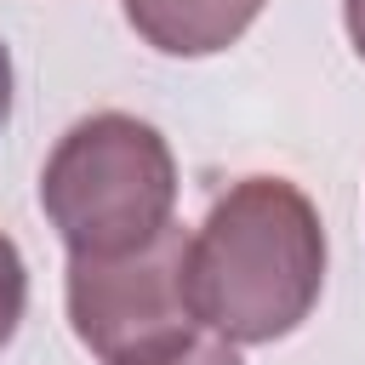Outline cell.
<instances>
[{
  "label": "cell",
  "mask_w": 365,
  "mask_h": 365,
  "mask_svg": "<svg viewBox=\"0 0 365 365\" xmlns=\"http://www.w3.org/2000/svg\"><path fill=\"white\" fill-rule=\"evenodd\" d=\"M325 285V228L285 177H240L188 234V297L211 336L251 348L291 336Z\"/></svg>",
  "instance_id": "6da1fadb"
},
{
  "label": "cell",
  "mask_w": 365,
  "mask_h": 365,
  "mask_svg": "<svg viewBox=\"0 0 365 365\" xmlns=\"http://www.w3.org/2000/svg\"><path fill=\"white\" fill-rule=\"evenodd\" d=\"M46 222L68 251H125L171 222L177 160L171 143L120 108L74 120L40 171Z\"/></svg>",
  "instance_id": "7a4b0ae2"
},
{
  "label": "cell",
  "mask_w": 365,
  "mask_h": 365,
  "mask_svg": "<svg viewBox=\"0 0 365 365\" xmlns=\"http://www.w3.org/2000/svg\"><path fill=\"white\" fill-rule=\"evenodd\" d=\"M68 325L103 365H148L200 336L188 234L165 222L125 251H68Z\"/></svg>",
  "instance_id": "3957f363"
},
{
  "label": "cell",
  "mask_w": 365,
  "mask_h": 365,
  "mask_svg": "<svg viewBox=\"0 0 365 365\" xmlns=\"http://www.w3.org/2000/svg\"><path fill=\"white\" fill-rule=\"evenodd\" d=\"M125 23L165 57L228 51L262 11V0H120Z\"/></svg>",
  "instance_id": "277c9868"
},
{
  "label": "cell",
  "mask_w": 365,
  "mask_h": 365,
  "mask_svg": "<svg viewBox=\"0 0 365 365\" xmlns=\"http://www.w3.org/2000/svg\"><path fill=\"white\" fill-rule=\"evenodd\" d=\"M23 308H29V268H23V251H17V240L0 228V348L17 336V325H23Z\"/></svg>",
  "instance_id": "5b68a950"
},
{
  "label": "cell",
  "mask_w": 365,
  "mask_h": 365,
  "mask_svg": "<svg viewBox=\"0 0 365 365\" xmlns=\"http://www.w3.org/2000/svg\"><path fill=\"white\" fill-rule=\"evenodd\" d=\"M148 365H245V359H240L234 342H222V336H194V342H182L177 354L148 359Z\"/></svg>",
  "instance_id": "8992f818"
},
{
  "label": "cell",
  "mask_w": 365,
  "mask_h": 365,
  "mask_svg": "<svg viewBox=\"0 0 365 365\" xmlns=\"http://www.w3.org/2000/svg\"><path fill=\"white\" fill-rule=\"evenodd\" d=\"M342 23H348V40H354V51L365 57V0H342Z\"/></svg>",
  "instance_id": "52a82bcc"
},
{
  "label": "cell",
  "mask_w": 365,
  "mask_h": 365,
  "mask_svg": "<svg viewBox=\"0 0 365 365\" xmlns=\"http://www.w3.org/2000/svg\"><path fill=\"white\" fill-rule=\"evenodd\" d=\"M11 120V51H6V40H0V125Z\"/></svg>",
  "instance_id": "ba28073f"
}]
</instances>
